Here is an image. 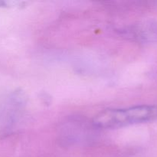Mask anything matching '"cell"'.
<instances>
[{
    "instance_id": "obj_1",
    "label": "cell",
    "mask_w": 157,
    "mask_h": 157,
    "mask_svg": "<svg viewBox=\"0 0 157 157\" xmlns=\"http://www.w3.org/2000/svg\"><path fill=\"white\" fill-rule=\"evenodd\" d=\"M157 120V106L137 105L127 108L107 109L94 117L92 124L98 129H118Z\"/></svg>"
}]
</instances>
